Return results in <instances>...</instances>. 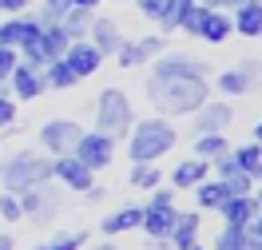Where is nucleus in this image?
<instances>
[{"instance_id":"nucleus-1","label":"nucleus","mask_w":262,"mask_h":250,"mask_svg":"<svg viewBox=\"0 0 262 250\" xmlns=\"http://www.w3.org/2000/svg\"><path fill=\"white\" fill-rule=\"evenodd\" d=\"M147 100L163 119L195 116L207 96V80H175V76H147Z\"/></svg>"},{"instance_id":"nucleus-2","label":"nucleus","mask_w":262,"mask_h":250,"mask_svg":"<svg viewBox=\"0 0 262 250\" xmlns=\"http://www.w3.org/2000/svg\"><path fill=\"white\" fill-rule=\"evenodd\" d=\"M179 143V135L171 127V119L155 116V119H143V123H135V131H131V143H127V155L131 163H155L159 155Z\"/></svg>"},{"instance_id":"nucleus-3","label":"nucleus","mask_w":262,"mask_h":250,"mask_svg":"<svg viewBox=\"0 0 262 250\" xmlns=\"http://www.w3.org/2000/svg\"><path fill=\"white\" fill-rule=\"evenodd\" d=\"M48 179H52V159L36 155V151H20V155L0 163V183L8 191H24V187L48 183Z\"/></svg>"},{"instance_id":"nucleus-4","label":"nucleus","mask_w":262,"mask_h":250,"mask_svg":"<svg viewBox=\"0 0 262 250\" xmlns=\"http://www.w3.org/2000/svg\"><path fill=\"white\" fill-rule=\"evenodd\" d=\"M131 100L119 92V87H103L96 96V131L112 135V139H119V135L131 131Z\"/></svg>"},{"instance_id":"nucleus-5","label":"nucleus","mask_w":262,"mask_h":250,"mask_svg":"<svg viewBox=\"0 0 262 250\" xmlns=\"http://www.w3.org/2000/svg\"><path fill=\"white\" fill-rule=\"evenodd\" d=\"M72 155H76L80 163H88L92 171H103V167H112V159H115V139L103 135V131H83L80 143L72 147Z\"/></svg>"},{"instance_id":"nucleus-6","label":"nucleus","mask_w":262,"mask_h":250,"mask_svg":"<svg viewBox=\"0 0 262 250\" xmlns=\"http://www.w3.org/2000/svg\"><path fill=\"white\" fill-rule=\"evenodd\" d=\"M80 135H83V127L72 123V119H48V123L40 127V143H44V151L56 159V155H72V147L80 143Z\"/></svg>"},{"instance_id":"nucleus-7","label":"nucleus","mask_w":262,"mask_h":250,"mask_svg":"<svg viewBox=\"0 0 262 250\" xmlns=\"http://www.w3.org/2000/svg\"><path fill=\"white\" fill-rule=\"evenodd\" d=\"M16 199H20V211L28 218H36V222H48V218H56V211H60V195H56L48 183L24 187V191H16Z\"/></svg>"},{"instance_id":"nucleus-8","label":"nucleus","mask_w":262,"mask_h":250,"mask_svg":"<svg viewBox=\"0 0 262 250\" xmlns=\"http://www.w3.org/2000/svg\"><path fill=\"white\" fill-rule=\"evenodd\" d=\"M151 76H175V80H207L211 76V64L207 60H195L187 52H167L163 60L155 64Z\"/></svg>"},{"instance_id":"nucleus-9","label":"nucleus","mask_w":262,"mask_h":250,"mask_svg":"<svg viewBox=\"0 0 262 250\" xmlns=\"http://www.w3.org/2000/svg\"><path fill=\"white\" fill-rule=\"evenodd\" d=\"M163 48H167L163 36H139V40H123L115 60H119V67H143L147 60L163 56Z\"/></svg>"},{"instance_id":"nucleus-10","label":"nucleus","mask_w":262,"mask_h":250,"mask_svg":"<svg viewBox=\"0 0 262 250\" xmlns=\"http://www.w3.org/2000/svg\"><path fill=\"white\" fill-rule=\"evenodd\" d=\"M52 179H60V183L72 187V191H88V187L96 183V171L88 163H80L76 155H56V159H52Z\"/></svg>"},{"instance_id":"nucleus-11","label":"nucleus","mask_w":262,"mask_h":250,"mask_svg":"<svg viewBox=\"0 0 262 250\" xmlns=\"http://www.w3.org/2000/svg\"><path fill=\"white\" fill-rule=\"evenodd\" d=\"M234 123V107L227 100H207L195 111V135H211V131H230Z\"/></svg>"},{"instance_id":"nucleus-12","label":"nucleus","mask_w":262,"mask_h":250,"mask_svg":"<svg viewBox=\"0 0 262 250\" xmlns=\"http://www.w3.org/2000/svg\"><path fill=\"white\" fill-rule=\"evenodd\" d=\"M40 28H44V24H40V16H32V12H20V16H8L4 20V24H0V44H4V48H24V44H28V40H32V36H40Z\"/></svg>"},{"instance_id":"nucleus-13","label":"nucleus","mask_w":262,"mask_h":250,"mask_svg":"<svg viewBox=\"0 0 262 250\" xmlns=\"http://www.w3.org/2000/svg\"><path fill=\"white\" fill-rule=\"evenodd\" d=\"M64 60H68V67H72L80 80L96 76L99 67H103V56H99V48L92 44V40H72V44H68V52H64Z\"/></svg>"},{"instance_id":"nucleus-14","label":"nucleus","mask_w":262,"mask_h":250,"mask_svg":"<svg viewBox=\"0 0 262 250\" xmlns=\"http://www.w3.org/2000/svg\"><path fill=\"white\" fill-rule=\"evenodd\" d=\"M8 83H12V96L16 100H40V92L48 87L44 83V67H32V64H24V60L12 67Z\"/></svg>"},{"instance_id":"nucleus-15","label":"nucleus","mask_w":262,"mask_h":250,"mask_svg":"<svg viewBox=\"0 0 262 250\" xmlns=\"http://www.w3.org/2000/svg\"><path fill=\"white\" fill-rule=\"evenodd\" d=\"M88 36H92V44L99 48V56H115V52H119V44H123L119 24H115L112 16H92V28H88Z\"/></svg>"},{"instance_id":"nucleus-16","label":"nucleus","mask_w":262,"mask_h":250,"mask_svg":"<svg viewBox=\"0 0 262 250\" xmlns=\"http://www.w3.org/2000/svg\"><path fill=\"white\" fill-rule=\"evenodd\" d=\"M230 32H234L230 12H223V8H207V16H203V24H199V40L223 44V40H230Z\"/></svg>"},{"instance_id":"nucleus-17","label":"nucleus","mask_w":262,"mask_h":250,"mask_svg":"<svg viewBox=\"0 0 262 250\" xmlns=\"http://www.w3.org/2000/svg\"><path fill=\"white\" fill-rule=\"evenodd\" d=\"M230 20H234V32H238V36H246V40H262V4H258V0L238 4V8L230 12Z\"/></svg>"},{"instance_id":"nucleus-18","label":"nucleus","mask_w":262,"mask_h":250,"mask_svg":"<svg viewBox=\"0 0 262 250\" xmlns=\"http://www.w3.org/2000/svg\"><path fill=\"white\" fill-rule=\"evenodd\" d=\"M219 211H223V218H227L230 226H246V222L258 215L262 207H258V199H254V195H230Z\"/></svg>"},{"instance_id":"nucleus-19","label":"nucleus","mask_w":262,"mask_h":250,"mask_svg":"<svg viewBox=\"0 0 262 250\" xmlns=\"http://www.w3.org/2000/svg\"><path fill=\"white\" fill-rule=\"evenodd\" d=\"M167 242L175 250H191L199 242V211H183L179 218H175V226H171V234H167Z\"/></svg>"},{"instance_id":"nucleus-20","label":"nucleus","mask_w":262,"mask_h":250,"mask_svg":"<svg viewBox=\"0 0 262 250\" xmlns=\"http://www.w3.org/2000/svg\"><path fill=\"white\" fill-rule=\"evenodd\" d=\"M254 80H258V76H254L250 67H243V64L227 67V72L219 76V92H223V96H246V92L254 87Z\"/></svg>"},{"instance_id":"nucleus-21","label":"nucleus","mask_w":262,"mask_h":250,"mask_svg":"<svg viewBox=\"0 0 262 250\" xmlns=\"http://www.w3.org/2000/svg\"><path fill=\"white\" fill-rule=\"evenodd\" d=\"M143 222V207H123V211H115V215H107L103 222H99V231L103 234H127V231H135Z\"/></svg>"},{"instance_id":"nucleus-22","label":"nucleus","mask_w":262,"mask_h":250,"mask_svg":"<svg viewBox=\"0 0 262 250\" xmlns=\"http://www.w3.org/2000/svg\"><path fill=\"white\" fill-rule=\"evenodd\" d=\"M207 171H211V163L207 159H187V163L175 167V175H171V183L179 187V191H195L203 179H207Z\"/></svg>"},{"instance_id":"nucleus-23","label":"nucleus","mask_w":262,"mask_h":250,"mask_svg":"<svg viewBox=\"0 0 262 250\" xmlns=\"http://www.w3.org/2000/svg\"><path fill=\"white\" fill-rule=\"evenodd\" d=\"M227 151H230V139H227V131L195 135V159H207V163H214V159H223Z\"/></svg>"},{"instance_id":"nucleus-24","label":"nucleus","mask_w":262,"mask_h":250,"mask_svg":"<svg viewBox=\"0 0 262 250\" xmlns=\"http://www.w3.org/2000/svg\"><path fill=\"white\" fill-rule=\"evenodd\" d=\"M40 44H44V56H48V64H52V60H60L68 52L72 36L64 32V24H44V28H40Z\"/></svg>"},{"instance_id":"nucleus-25","label":"nucleus","mask_w":262,"mask_h":250,"mask_svg":"<svg viewBox=\"0 0 262 250\" xmlns=\"http://www.w3.org/2000/svg\"><path fill=\"white\" fill-rule=\"evenodd\" d=\"M195 199H199V211H219L230 195H227V187H223V179H214V183L203 179V183L195 187Z\"/></svg>"},{"instance_id":"nucleus-26","label":"nucleus","mask_w":262,"mask_h":250,"mask_svg":"<svg viewBox=\"0 0 262 250\" xmlns=\"http://www.w3.org/2000/svg\"><path fill=\"white\" fill-rule=\"evenodd\" d=\"M230 159H234L238 171H246V175L258 183V175H262V143H246V147L230 151Z\"/></svg>"},{"instance_id":"nucleus-27","label":"nucleus","mask_w":262,"mask_h":250,"mask_svg":"<svg viewBox=\"0 0 262 250\" xmlns=\"http://www.w3.org/2000/svg\"><path fill=\"white\" fill-rule=\"evenodd\" d=\"M44 83L48 87H56V92H64V87H76L80 83V76L68 67V60L60 56V60H52V64H44Z\"/></svg>"},{"instance_id":"nucleus-28","label":"nucleus","mask_w":262,"mask_h":250,"mask_svg":"<svg viewBox=\"0 0 262 250\" xmlns=\"http://www.w3.org/2000/svg\"><path fill=\"white\" fill-rule=\"evenodd\" d=\"M92 16H96V12H88V8H68V16L60 20V24H64V32L72 36V40H83L88 28H92Z\"/></svg>"},{"instance_id":"nucleus-29","label":"nucleus","mask_w":262,"mask_h":250,"mask_svg":"<svg viewBox=\"0 0 262 250\" xmlns=\"http://www.w3.org/2000/svg\"><path fill=\"white\" fill-rule=\"evenodd\" d=\"M191 4H195V0H167V4H163V12H159V20H155V24L163 28V36H167V32H175V28H179L183 12H187Z\"/></svg>"},{"instance_id":"nucleus-30","label":"nucleus","mask_w":262,"mask_h":250,"mask_svg":"<svg viewBox=\"0 0 262 250\" xmlns=\"http://www.w3.org/2000/svg\"><path fill=\"white\" fill-rule=\"evenodd\" d=\"M159 179H163V175H159V167H155V163H135V167H131V175H127V183L139 187V191H155Z\"/></svg>"},{"instance_id":"nucleus-31","label":"nucleus","mask_w":262,"mask_h":250,"mask_svg":"<svg viewBox=\"0 0 262 250\" xmlns=\"http://www.w3.org/2000/svg\"><path fill=\"white\" fill-rule=\"evenodd\" d=\"M246 242H250V234H246V226H223L219 231V238H214L211 250H246Z\"/></svg>"},{"instance_id":"nucleus-32","label":"nucleus","mask_w":262,"mask_h":250,"mask_svg":"<svg viewBox=\"0 0 262 250\" xmlns=\"http://www.w3.org/2000/svg\"><path fill=\"white\" fill-rule=\"evenodd\" d=\"M88 242V231H68V234H56L52 242H40L36 250H80Z\"/></svg>"},{"instance_id":"nucleus-33","label":"nucleus","mask_w":262,"mask_h":250,"mask_svg":"<svg viewBox=\"0 0 262 250\" xmlns=\"http://www.w3.org/2000/svg\"><path fill=\"white\" fill-rule=\"evenodd\" d=\"M68 8H72V0H40V24H60L68 16Z\"/></svg>"},{"instance_id":"nucleus-34","label":"nucleus","mask_w":262,"mask_h":250,"mask_svg":"<svg viewBox=\"0 0 262 250\" xmlns=\"http://www.w3.org/2000/svg\"><path fill=\"white\" fill-rule=\"evenodd\" d=\"M0 218H4V222H16V218H24L16 191H4V195H0Z\"/></svg>"},{"instance_id":"nucleus-35","label":"nucleus","mask_w":262,"mask_h":250,"mask_svg":"<svg viewBox=\"0 0 262 250\" xmlns=\"http://www.w3.org/2000/svg\"><path fill=\"white\" fill-rule=\"evenodd\" d=\"M203 16H207V8H203V4H191V8L183 12L179 28H183L187 36H199V24H203Z\"/></svg>"},{"instance_id":"nucleus-36","label":"nucleus","mask_w":262,"mask_h":250,"mask_svg":"<svg viewBox=\"0 0 262 250\" xmlns=\"http://www.w3.org/2000/svg\"><path fill=\"white\" fill-rule=\"evenodd\" d=\"M16 64H20V52H16V48H4V44H0V83L12 76V67H16Z\"/></svg>"},{"instance_id":"nucleus-37","label":"nucleus","mask_w":262,"mask_h":250,"mask_svg":"<svg viewBox=\"0 0 262 250\" xmlns=\"http://www.w3.org/2000/svg\"><path fill=\"white\" fill-rule=\"evenodd\" d=\"M12 123H16V103L0 92V127H12Z\"/></svg>"},{"instance_id":"nucleus-38","label":"nucleus","mask_w":262,"mask_h":250,"mask_svg":"<svg viewBox=\"0 0 262 250\" xmlns=\"http://www.w3.org/2000/svg\"><path fill=\"white\" fill-rule=\"evenodd\" d=\"M135 4H139V16L159 20V12H163V4H167V0H135Z\"/></svg>"},{"instance_id":"nucleus-39","label":"nucleus","mask_w":262,"mask_h":250,"mask_svg":"<svg viewBox=\"0 0 262 250\" xmlns=\"http://www.w3.org/2000/svg\"><path fill=\"white\" fill-rule=\"evenodd\" d=\"M147 207H175V191H167V187H155V195H151Z\"/></svg>"},{"instance_id":"nucleus-40","label":"nucleus","mask_w":262,"mask_h":250,"mask_svg":"<svg viewBox=\"0 0 262 250\" xmlns=\"http://www.w3.org/2000/svg\"><path fill=\"white\" fill-rule=\"evenodd\" d=\"M28 4L32 0H0V12L4 16H20V12H28Z\"/></svg>"},{"instance_id":"nucleus-41","label":"nucleus","mask_w":262,"mask_h":250,"mask_svg":"<svg viewBox=\"0 0 262 250\" xmlns=\"http://www.w3.org/2000/svg\"><path fill=\"white\" fill-rule=\"evenodd\" d=\"M195 4H203V8H238V4H246V0H195Z\"/></svg>"},{"instance_id":"nucleus-42","label":"nucleus","mask_w":262,"mask_h":250,"mask_svg":"<svg viewBox=\"0 0 262 250\" xmlns=\"http://www.w3.org/2000/svg\"><path fill=\"white\" fill-rule=\"evenodd\" d=\"M246 234H250L254 242H262V211H258L254 218H250V222H246Z\"/></svg>"},{"instance_id":"nucleus-43","label":"nucleus","mask_w":262,"mask_h":250,"mask_svg":"<svg viewBox=\"0 0 262 250\" xmlns=\"http://www.w3.org/2000/svg\"><path fill=\"white\" fill-rule=\"evenodd\" d=\"M103 0H72V8H88V12H96Z\"/></svg>"},{"instance_id":"nucleus-44","label":"nucleus","mask_w":262,"mask_h":250,"mask_svg":"<svg viewBox=\"0 0 262 250\" xmlns=\"http://www.w3.org/2000/svg\"><path fill=\"white\" fill-rule=\"evenodd\" d=\"M0 250H16V242H12V234H0Z\"/></svg>"},{"instance_id":"nucleus-45","label":"nucleus","mask_w":262,"mask_h":250,"mask_svg":"<svg viewBox=\"0 0 262 250\" xmlns=\"http://www.w3.org/2000/svg\"><path fill=\"white\" fill-rule=\"evenodd\" d=\"M254 143H262V119L254 123Z\"/></svg>"},{"instance_id":"nucleus-46","label":"nucleus","mask_w":262,"mask_h":250,"mask_svg":"<svg viewBox=\"0 0 262 250\" xmlns=\"http://www.w3.org/2000/svg\"><path fill=\"white\" fill-rule=\"evenodd\" d=\"M92 250H119L115 242H99V246H92Z\"/></svg>"},{"instance_id":"nucleus-47","label":"nucleus","mask_w":262,"mask_h":250,"mask_svg":"<svg viewBox=\"0 0 262 250\" xmlns=\"http://www.w3.org/2000/svg\"><path fill=\"white\" fill-rule=\"evenodd\" d=\"M246 250H262V242H254V238H250V242H246Z\"/></svg>"},{"instance_id":"nucleus-48","label":"nucleus","mask_w":262,"mask_h":250,"mask_svg":"<svg viewBox=\"0 0 262 250\" xmlns=\"http://www.w3.org/2000/svg\"><path fill=\"white\" fill-rule=\"evenodd\" d=\"M254 199H258V207H262V175H258V195H254Z\"/></svg>"},{"instance_id":"nucleus-49","label":"nucleus","mask_w":262,"mask_h":250,"mask_svg":"<svg viewBox=\"0 0 262 250\" xmlns=\"http://www.w3.org/2000/svg\"><path fill=\"white\" fill-rule=\"evenodd\" d=\"M191 250H203V246H199V242H195V246H191Z\"/></svg>"},{"instance_id":"nucleus-50","label":"nucleus","mask_w":262,"mask_h":250,"mask_svg":"<svg viewBox=\"0 0 262 250\" xmlns=\"http://www.w3.org/2000/svg\"><path fill=\"white\" fill-rule=\"evenodd\" d=\"M258 4H262V0H258Z\"/></svg>"}]
</instances>
